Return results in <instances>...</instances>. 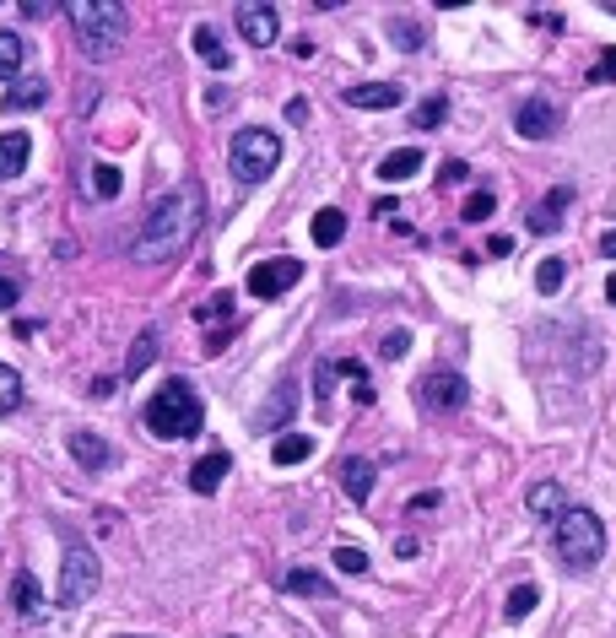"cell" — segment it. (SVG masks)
Wrapping results in <instances>:
<instances>
[{
    "label": "cell",
    "instance_id": "6da1fadb",
    "mask_svg": "<svg viewBox=\"0 0 616 638\" xmlns=\"http://www.w3.org/2000/svg\"><path fill=\"white\" fill-rule=\"evenodd\" d=\"M200 222H206V184H200V179L173 184L163 201L146 211V222H141V233H136V260L163 265L173 255H184V249H190V238L200 233Z\"/></svg>",
    "mask_w": 616,
    "mask_h": 638
},
{
    "label": "cell",
    "instance_id": "7a4b0ae2",
    "mask_svg": "<svg viewBox=\"0 0 616 638\" xmlns=\"http://www.w3.org/2000/svg\"><path fill=\"white\" fill-rule=\"evenodd\" d=\"M65 17H71V28H76L82 55H92V60H114L130 38V11L119 6V0H71Z\"/></svg>",
    "mask_w": 616,
    "mask_h": 638
},
{
    "label": "cell",
    "instance_id": "3957f363",
    "mask_svg": "<svg viewBox=\"0 0 616 638\" xmlns=\"http://www.w3.org/2000/svg\"><path fill=\"white\" fill-rule=\"evenodd\" d=\"M200 422H206V406H200V390L190 379H168L163 390L146 401V428L157 438H195Z\"/></svg>",
    "mask_w": 616,
    "mask_h": 638
},
{
    "label": "cell",
    "instance_id": "277c9868",
    "mask_svg": "<svg viewBox=\"0 0 616 638\" xmlns=\"http://www.w3.org/2000/svg\"><path fill=\"white\" fill-rule=\"evenodd\" d=\"M552 541H557L562 568H573V574H589L606 557V525H600L595 509H579V503L552 525Z\"/></svg>",
    "mask_w": 616,
    "mask_h": 638
},
{
    "label": "cell",
    "instance_id": "5b68a950",
    "mask_svg": "<svg viewBox=\"0 0 616 638\" xmlns=\"http://www.w3.org/2000/svg\"><path fill=\"white\" fill-rule=\"evenodd\" d=\"M227 163H233V174L244 184H260L265 174H276V163H281V136L276 130H238Z\"/></svg>",
    "mask_w": 616,
    "mask_h": 638
},
{
    "label": "cell",
    "instance_id": "8992f818",
    "mask_svg": "<svg viewBox=\"0 0 616 638\" xmlns=\"http://www.w3.org/2000/svg\"><path fill=\"white\" fill-rule=\"evenodd\" d=\"M92 590H98V557H92L87 541H65V563H60V590H55V601L60 606H82L92 601Z\"/></svg>",
    "mask_w": 616,
    "mask_h": 638
},
{
    "label": "cell",
    "instance_id": "52a82bcc",
    "mask_svg": "<svg viewBox=\"0 0 616 638\" xmlns=\"http://www.w3.org/2000/svg\"><path fill=\"white\" fill-rule=\"evenodd\" d=\"M298 282H303V260H292V255L260 260L249 271V292H254V298H281V292H292Z\"/></svg>",
    "mask_w": 616,
    "mask_h": 638
},
{
    "label": "cell",
    "instance_id": "ba28073f",
    "mask_svg": "<svg viewBox=\"0 0 616 638\" xmlns=\"http://www.w3.org/2000/svg\"><path fill=\"white\" fill-rule=\"evenodd\" d=\"M417 395H422L427 411H460L465 401H471V384H465L460 374H449V368H433V374L417 384Z\"/></svg>",
    "mask_w": 616,
    "mask_h": 638
},
{
    "label": "cell",
    "instance_id": "9c48e42d",
    "mask_svg": "<svg viewBox=\"0 0 616 638\" xmlns=\"http://www.w3.org/2000/svg\"><path fill=\"white\" fill-rule=\"evenodd\" d=\"M233 22H238V33H244V44H254V49H265V44L281 38V17H276V6H265V0H244Z\"/></svg>",
    "mask_w": 616,
    "mask_h": 638
},
{
    "label": "cell",
    "instance_id": "30bf717a",
    "mask_svg": "<svg viewBox=\"0 0 616 638\" xmlns=\"http://www.w3.org/2000/svg\"><path fill=\"white\" fill-rule=\"evenodd\" d=\"M514 125H519V136H525V141H552L562 130V114H557L552 98H525V103H519V114H514Z\"/></svg>",
    "mask_w": 616,
    "mask_h": 638
},
{
    "label": "cell",
    "instance_id": "8fae6325",
    "mask_svg": "<svg viewBox=\"0 0 616 638\" xmlns=\"http://www.w3.org/2000/svg\"><path fill=\"white\" fill-rule=\"evenodd\" d=\"M341 103H346V109H368V114L400 109V103H406V87H400V82H357V87L341 92Z\"/></svg>",
    "mask_w": 616,
    "mask_h": 638
},
{
    "label": "cell",
    "instance_id": "7c38bea8",
    "mask_svg": "<svg viewBox=\"0 0 616 638\" xmlns=\"http://www.w3.org/2000/svg\"><path fill=\"white\" fill-rule=\"evenodd\" d=\"M65 444H71V460L82 465V471H109V465H114V449L103 444L98 433H87V428L65 433Z\"/></svg>",
    "mask_w": 616,
    "mask_h": 638
},
{
    "label": "cell",
    "instance_id": "4fadbf2b",
    "mask_svg": "<svg viewBox=\"0 0 616 638\" xmlns=\"http://www.w3.org/2000/svg\"><path fill=\"white\" fill-rule=\"evenodd\" d=\"M525 509L535 514V520H552L557 525L573 503H568V487H562V482H535L530 493H525Z\"/></svg>",
    "mask_w": 616,
    "mask_h": 638
},
{
    "label": "cell",
    "instance_id": "5bb4252c",
    "mask_svg": "<svg viewBox=\"0 0 616 638\" xmlns=\"http://www.w3.org/2000/svg\"><path fill=\"white\" fill-rule=\"evenodd\" d=\"M28 157H33L28 130H0V179H22L28 174Z\"/></svg>",
    "mask_w": 616,
    "mask_h": 638
},
{
    "label": "cell",
    "instance_id": "9a60e30c",
    "mask_svg": "<svg viewBox=\"0 0 616 638\" xmlns=\"http://www.w3.org/2000/svg\"><path fill=\"white\" fill-rule=\"evenodd\" d=\"M568 206H573V184H557V190L530 211V233H557L562 228V211H568Z\"/></svg>",
    "mask_w": 616,
    "mask_h": 638
},
{
    "label": "cell",
    "instance_id": "2e32d148",
    "mask_svg": "<svg viewBox=\"0 0 616 638\" xmlns=\"http://www.w3.org/2000/svg\"><path fill=\"white\" fill-rule=\"evenodd\" d=\"M227 471H233V460H227L222 449H217V455H200V460L190 465V487H195L200 498H211V493L222 487V476H227Z\"/></svg>",
    "mask_w": 616,
    "mask_h": 638
},
{
    "label": "cell",
    "instance_id": "e0dca14e",
    "mask_svg": "<svg viewBox=\"0 0 616 638\" xmlns=\"http://www.w3.org/2000/svg\"><path fill=\"white\" fill-rule=\"evenodd\" d=\"M44 103H49V82H44V76H17V82H11V92H6V109H11V114L44 109Z\"/></svg>",
    "mask_w": 616,
    "mask_h": 638
},
{
    "label": "cell",
    "instance_id": "ac0fdd59",
    "mask_svg": "<svg viewBox=\"0 0 616 638\" xmlns=\"http://www.w3.org/2000/svg\"><path fill=\"white\" fill-rule=\"evenodd\" d=\"M341 487L352 503H368L373 498V460H341Z\"/></svg>",
    "mask_w": 616,
    "mask_h": 638
},
{
    "label": "cell",
    "instance_id": "d6986e66",
    "mask_svg": "<svg viewBox=\"0 0 616 638\" xmlns=\"http://www.w3.org/2000/svg\"><path fill=\"white\" fill-rule=\"evenodd\" d=\"M422 163H427V157H422V146H400V152H390V157L379 163V179H384V184H400V179H411V174H417Z\"/></svg>",
    "mask_w": 616,
    "mask_h": 638
},
{
    "label": "cell",
    "instance_id": "ffe728a7",
    "mask_svg": "<svg viewBox=\"0 0 616 638\" xmlns=\"http://www.w3.org/2000/svg\"><path fill=\"white\" fill-rule=\"evenodd\" d=\"M287 584L292 595H314V601H330V595H336V584H330L325 574H314V568H287Z\"/></svg>",
    "mask_w": 616,
    "mask_h": 638
},
{
    "label": "cell",
    "instance_id": "44dd1931",
    "mask_svg": "<svg viewBox=\"0 0 616 638\" xmlns=\"http://www.w3.org/2000/svg\"><path fill=\"white\" fill-rule=\"evenodd\" d=\"M22 65H28V44H22V33L0 28V82H17Z\"/></svg>",
    "mask_w": 616,
    "mask_h": 638
},
{
    "label": "cell",
    "instance_id": "7402d4cb",
    "mask_svg": "<svg viewBox=\"0 0 616 638\" xmlns=\"http://www.w3.org/2000/svg\"><path fill=\"white\" fill-rule=\"evenodd\" d=\"M11 595H17V611H22L28 622H33V617H44V606H49V601H44V590H38V579L28 574V568L11 579Z\"/></svg>",
    "mask_w": 616,
    "mask_h": 638
},
{
    "label": "cell",
    "instance_id": "603a6c76",
    "mask_svg": "<svg viewBox=\"0 0 616 638\" xmlns=\"http://www.w3.org/2000/svg\"><path fill=\"white\" fill-rule=\"evenodd\" d=\"M292 406H298V384H292V379H287V384H281V390L271 395V406H265V411H260V428H265V433H276V428H281V422H287V417H292Z\"/></svg>",
    "mask_w": 616,
    "mask_h": 638
},
{
    "label": "cell",
    "instance_id": "cb8c5ba5",
    "mask_svg": "<svg viewBox=\"0 0 616 638\" xmlns=\"http://www.w3.org/2000/svg\"><path fill=\"white\" fill-rule=\"evenodd\" d=\"M341 238H346V211L325 206V211L314 217V244H319V249H336Z\"/></svg>",
    "mask_w": 616,
    "mask_h": 638
},
{
    "label": "cell",
    "instance_id": "d4e9b609",
    "mask_svg": "<svg viewBox=\"0 0 616 638\" xmlns=\"http://www.w3.org/2000/svg\"><path fill=\"white\" fill-rule=\"evenodd\" d=\"M87 190L98 195V201H114V195L125 190V179H119L114 163H92V168H87Z\"/></svg>",
    "mask_w": 616,
    "mask_h": 638
},
{
    "label": "cell",
    "instance_id": "484cf974",
    "mask_svg": "<svg viewBox=\"0 0 616 638\" xmlns=\"http://www.w3.org/2000/svg\"><path fill=\"white\" fill-rule=\"evenodd\" d=\"M195 55L206 60V65H217V71H227V65H233V55H227L222 38H217V28H206V22L195 28Z\"/></svg>",
    "mask_w": 616,
    "mask_h": 638
},
{
    "label": "cell",
    "instance_id": "4316f807",
    "mask_svg": "<svg viewBox=\"0 0 616 638\" xmlns=\"http://www.w3.org/2000/svg\"><path fill=\"white\" fill-rule=\"evenodd\" d=\"M308 455H314V438H308V433H287V438H276V449H271L276 465H298Z\"/></svg>",
    "mask_w": 616,
    "mask_h": 638
},
{
    "label": "cell",
    "instance_id": "83f0119b",
    "mask_svg": "<svg viewBox=\"0 0 616 638\" xmlns=\"http://www.w3.org/2000/svg\"><path fill=\"white\" fill-rule=\"evenodd\" d=\"M152 357H157V330H141L136 347H130V357H125V374H130V379L146 374V368H152Z\"/></svg>",
    "mask_w": 616,
    "mask_h": 638
},
{
    "label": "cell",
    "instance_id": "f1b7e54d",
    "mask_svg": "<svg viewBox=\"0 0 616 638\" xmlns=\"http://www.w3.org/2000/svg\"><path fill=\"white\" fill-rule=\"evenodd\" d=\"M336 374L352 384V395H357V406H373V384H368V368L363 363H352V357H341L336 363Z\"/></svg>",
    "mask_w": 616,
    "mask_h": 638
},
{
    "label": "cell",
    "instance_id": "f546056e",
    "mask_svg": "<svg viewBox=\"0 0 616 638\" xmlns=\"http://www.w3.org/2000/svg\"><path fill=\"white\" fill-rule=\"evenodd\" d=\"M444 119H449V98H444V92H433V98H422V103H417L411 125H417V130H433V125H444Z\"/></svg>",
    "mask_w": 616,
    "mask_h": 638
},
{
    "label": "cell",
    "instance_id": "4dcf8cb0",
    "mask_svg": "<svg viewBox=\"0 0 616 638\" xmlns=\"http://www.w3.org/2000/svg\"><path fill=\"white\" fill-rule=\"evenodd\" d=\"M535 601H541V590L535 584H519V590H508V606H503V617L508 622H519V617H530Z\"/></svg>",
    "mask_w": 616,
    "mask_h": 638
},
{
    "label": "cell",
    "instance_id": "1f68e13d",
    "mask_svg": "<svg viewBox=\"0 0 616 638\" xmlns=\"http://www.w3.org/2000/svg\"><path fill=\"white\" fill-rule=\"evenodd\" d=\"M17 406H22V374L0 363V417H6V411H17Z\"/></svg>",
    "mask_w": 616,
    "mask_h": 638
},
{
    "label": "cell",
    "instance_id": "d6a6232c",
    "mask_svg": "<svg viewBox=\"0 0 616 638\" xmlns=\"http://www.w3.org/2000/svg\"><path fill=\"white\" fill-rule=\"evenodd\" d=\"M562 276H568V265H562L557 255L541 260V271H535V292H541V298H552V292L562 287Z\"/></svg>",
    "mask_w": 616,
    "mask_h": 638
},
{
    "label": "cell",
    "instance_id": "836d02e7",
    "mask_svg": "<svg viewBox=\"0 0 616 638\" xmlns=\"http://www.w3.org/2000/svg\"><path fill=\"white\" fill-rule=\"evenodd\" d=\"M390 38H395L400 49H422V28L411 17H390Z\"/></svg>",
    "mask_w": 616,
    "mask_h": 638
},
{
    "label": "cell",
    "instance_id": "e575fe53",
    "mask_svg": "<svg viewBox=\"0 0 616 638\" xmlns=\"http://www.w3.org/2000/svg\"><path fill=\"white\" fill-rule=\"evenodd\" d=\"M492 211H498V201H492V195H487V190H476V195H471V201H465V222H487V217H492Z\"/></svg>",
    "mask_w": 616,
    "mask_h": 638
},
{
    "label": "cell",
    "instance_id": "d590c367",
    "mask_svg": "<svg viewBox=\"0 0 616 638\" xmlns=\"http://www.w3.org/2000/svg\"><path fill=\"white\" fill-rule=\"evenodd\" d=\"M336 568H341V574H368V557L363 552H357V547H336Z\"/></svg>",
    "mask_w": 616,
    "mask_h": 638
},
{
    "label": "cell",
    "instance_id": "8d00e7d4",
    "mask_svg": "<svg viewBox=\"0 0 616 638\" xmlns=\"http://www.w3.org/2000/svg\"><path fill=\"white\" fill-rule=\"evenodd\" d=\"M17 298H22V282H17V276H6V271H0V314H11V309H17Z\"/></svg>",
    "mask_w": 616,
    "mask_h": 638
},
{
    "label": "cell",
    "instance_id": "74e56055",
    "mask_svg": "<svg viewBox=\"0 0 616 638\" xmlns=\"http://www.w3.org/2000/svg\"><path fill=\"white\" fill-rule=\"evenodd\" d=\"M406 352H411L406 330H390V336H384V347H379V357H390V363H395V357H406Z\"/></svg>",
    "mask_w": 616,
    "mask_h": 638
},
{
    "label": "cell",
    "instance_id": "f35d334b",
    "mask_svg": "<svg viewBox=\"0 0 616 638\" xmlns=\"http://www.w3.org/2000/svg\"><path fill=\"white\" fill-rule=\"evenodd\" d=\"M606 76H616V49H611V55L595 65V71H589V82H606Z\"/></svg>",
    "mask_w": 616,
    "mask_h": 638
},
{
    "label": "cell",
    "instance_id": "ab89813d",
    "mask_svg": "<svg viewBox=\"0 0 616 638\" xmlns=\"http://www.w3.org/2000/svg\"><path fill=\"white\" fill-rule=\"evenodd\" d=\"M465 174H471V168H465V163H444V174H438V179H444V184H460Z\"/></svg>",
    "mask_w": 616,
    "mask_h": 638
},
{
    "label": "cell",
    "instance_id": "60d3db41",
    "mask_svg": "<svg viewBox=\"0 0 616 638\" xmlns=\"http://www.w3.org/2000/svg\"><path fill=\"white\" fill-rule=\"evenodd\" d=\"M422 509H438V493H417V498H411V514H422Z\"/></svg>",
    "mask_w": 616,
    "mask_h": 638
},
{
    "label": "cell",
    "instance_id": "b9f144b4",
    "mask_svg": "<svg viewBox=\"0 0 616 638\" xmlns=\"http://www.w3.org/2000/svg\"><path fill=\"white\" fill-rule=\"evenodd\" d=\"M487 249H492V255H508V249H514V238H508V233H492Z\"/></svg>",
    "mask_w": 616,
    "mask_h": 638
},
{
    "label": "cell",
    "instance_id": "7bdbcfd3",
    "mask_svg": "<svg viewBox=\"0 0 616 638\" xmlns=\"http://www.w3.org/2000/svg\"><path fill=\"white\" fill-rule=\"evenodd\" d=\"M600 249H606V255H616V233H606V238H600Z\"/></svg>",
    "mask_w": 616,
    "mask_h": 638
},
{
    "label": "cell",
    "instance_id": "ee69618b",
    "mask_svg": "<svg viewBox=\"0 0 616 638\" xmlns=\"http://www.w3.org/2000/svg\"><path fill=\"white\" fill-rule=\"evenodd\" d=\"M606 298L616 303V271H611V282H606Z\"/></svg>",
    "mask_w": 616,
    "mask_h": 638
},
{
    "label": "cell",
    "instance_id": "f6af8a7d",
    "mask_svg": "<svg viewBox=\"0 0 616 638\" xmlns=\"http://www.w3.org/2000/svg\"><path fill=\"white\" fill-rule=\"evenodd\" d=\"M600 6H606V11H611V17H616V0H600Z\"/></svg>",
    "mask_w": 616,
    "mask_h": 638
},
{
    "label": "cell",
    "instance_id": "bcb514c9",
    "mask_svg": "<svg viewBox=\"0 0 616 638\" xmlns=\"http://www.w3.org/2000/svg\"><path fill=\"white\" fill-rule=\"evenodd\" d=\"M119 638H136V633H119Z\"/></svg>",
    "mask_w": 616,
    "mask_h": 638
}]
</instances>
